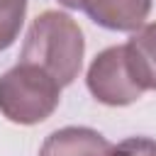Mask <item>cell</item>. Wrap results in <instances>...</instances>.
I'll list each match as a JSON object with an SVG mask.
<instances>
[{
	"label": "cell",
	"mask_w": 156,
	"mask_h": 156,
	"mask_svg": "<svg viewBox=\"0 0 156 156\" xmlns=\"http://www.w3.org/2000/svg\"><path fill=\"white\" fill-rule=\"evenodd\" d=\"M85 39L78 22L58 10L37 15L27 29L20 61L46 71L61 88L71 85L83 66Z\"/></svg>",
	"instance_id": "6da1fadb"
},
{
	"label": "cell",
	"mask_w": 156,
	"mask_h": 156,
	"mask_svg": "<svg viewBox=\"0 0 156 156\" xmlns=\"http://www.w3.org/2000/svg\"><path fill=\"white\" fill-rule=\"evenodd\" d=\"M61 85L39 66L20 61L0 76V112L15 124H39L54 115Z\"/></svg>",
	"instance_id": "7a4b0ae2"
},
{
	"label": "cell",
	"mask_w": 156,
	"mask_h": 156,
	"mask_svg": "<svg viewBox=\"0 0 156 156\" xmlns=\"http://www.w3.org/2000/svg\"><path fill=\"white\" fill-rule=\"evenodd\" d=\"M85 83L90 95L110 107H124L136 102L146 90L139 85L129 56H127V46H107L105 51H100L93 63L88 66L85 73Z\"/></svg>",
	"instance_id": "3957f363"
},
{
	"label": "cell",
	"mask_w": 156,
	"mask_h": 156,
	"mask_svg": "<svg viewBox=\"0 0 156 156\" xmlns=\"http://www.w3.org/2000/svg\"><path fill=\"white\" fill-rule=\"evenodd\" d=\"M154 0H80V10L100 27L112 32H134L144 24Z\"/></svg>",
	"instance_id": "277c9868"
},
{
	"label": "cell",
	"mask_w": 156,
	"mask_h": 156,
	"mask_svg": "<svg viewBox=\"0 0 156 156\" xmlns=\"http://www.w3.org/2000/svg\"><path fill=\"white\" fill-rule=\"evenodd\" d=\"M110 146L112 144L90 127H63L44 139L39 156H107Z\"/></svg>",
	"instance_id": "5b68a950"
},
{
	"label": "cell",
	"mask_w": 156,
	"mask_h": 156,
	"mask_svg": "<svg viewBox=\"0 0 156 156\" xmlns=\"http://www.w3.org/2000/svg\"><path fill=\"white\" fill-rule=\"evenodd\" d=\"M124 46L139 85L144 90H156V22L134 29Z\"/></svg>",
	"instance_id": "8992f818"
},
{
	"label": "cell",
	"mask_w": 156,
	"mask_h": 156,
	"mask_svg": "<svg viewBox=\"0 0 156 156\" xmlns=\"http://www.w3.org/2000/svg\"><path fill=\"white\" fill-rule=\"evenodd\" d=\"M27 0H0V51L10 49L20 37Z\"/></svg>",
	"instance_id": "52a82bcc"
},
{
	"label": "cell",
	"mask_w": 156,
	"mask_h": 156,
	"mask_svg": "<svg viewBox=\"0 0 156 156\" xmlns=\"http://www.w3.org/2000/svg\"><path fill=\"white\" fill-rule=\"evenodd\" d=\"M107 156H156V139H149V136H127L119 144L110 146Z\"/></svg>",
	"instance_id": "ba28073f"
},
{
	"label": "cell",
	"mask_w": 156,
	"mask_h": 156,
	"mask_svg": "<svg viewBox=\"0 0 156 156\" xmlns=\"http://www.w3.org/2000/svg\"><path fill=\"white\" fill-rule=\"evenodd\" d=\"M58 2L68 10H80V0H58Z\"/></svg>",
	"instance_id": "9c48e42d"
}]
</instances>
